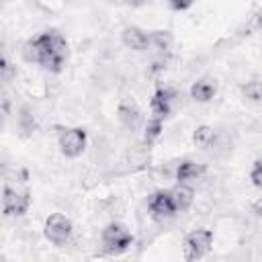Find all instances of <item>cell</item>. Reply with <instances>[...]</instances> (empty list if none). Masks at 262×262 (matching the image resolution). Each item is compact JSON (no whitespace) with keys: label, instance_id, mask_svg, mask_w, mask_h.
I'll return each mask as SVG.
<instances>
[{"label":"cell","instance_id":"1","mask_svg":"<svg viewBox=\"0 0 262 262\" xmlns=\"http://www.w3.org/2000/svg\"><path fill=\"white\" fill-rule=\"evenodd\" d=\"M23 57L29 63H37L47 72H61L68 59V43L55 29L43 31L23 45Z\"/></svg>","mask_w":262,"mask_h":262},{"label":"cell","instance_id":"2","mask_svg":"<svg viewBox=\"0 0 262 262\" xmlns=\"http://www.w3.org/2000/svg\"><path fill=\"white\" fill-rule=\"evenodd\" d=\"M102 248L108 254H121L125 250H129V246L133 244V233L123 225V223H108L102 229Z\"/></svg>","mask_w":262,"mask_h":262},{"label":"cell","instance_id":"3","mask_svg":"<svg viewBox=\"0 0 262 262\" xmlns=\"http://www.w3.org/2000/svg\"><path fill=\"white\" fill-rule=\"evenodd\" d=\"M31 207V192L29 190H20L16 186H10L8 182L2 188V213L6 217H18L25 215Z\"/></svg>","mask_w":262,"mask_h":262},{"label":"cell","instance_id":"4","mask_svg":"<svg viewBox=\"0 0 262 262\" xmlns=\"http://www.w3.org/2000/svg\"><path fill=\"white\" fill-rule=\"evenodd\" d=\"M211 246H213V231L211 229H205V227L194 229V231H190L184 237V244H182L184 258L186 260H201L203 256L209 254Z\"/></svg>","mask_w":262,"mask_h":262},{"label":"cell","instance_id":"5","mask_svg":"<svg viewBox=\"0 0 262 262\" xmlns=\"http://www.w3.org/2000/svg\"><path fill=\"white\" fill-rule=\"evenodd\" d=\"M43 233L53 246H66L72 239V233H74L72 221L61 213H53V215H49L45 219Z\"/></svg>","mask_w":262,"mask_h":262},{"label":"cell","instance_id":"6","mask_svg":"<svg viewBox=\"0 0 262 262\" xmlns=\"http://www.w3.org/2000/svg\"><path fill=\"white\" fill-rule=\"evenodd\" d=\"M147 211L149 215L156 219V221H164V219H170L178 213L174 201H172V194L170 190H156L149 199H147Z\"/></svg>","mask_w":262,"mask_h":262},{"label":"cell","instance_id":"7","mask_svg":"<svg viewBox=\"0 0 262 262\" xmlns=\"http://www.w3.org/2000/svg\"><path fill=\"white\" fill-rule=\"evenodd\" d=\"M86 147V131L82 127H72L59 133V149L66 158H78Z\"/></svg>","mask_w":262,"mask_h":262},{"label":"cell","instance_id":"8","mask_svg":"<svg viewBox=\"0 0 262 262\" xmlns=\"http://www.w3.org/2000/svg\"><path fill=\"white\" fill-rule=\"evenodd\" d=\"M176 98V92L170 88H158L149 98V111L154 117L168 119L172 115V102Z\"/></svg>","mask_w":262,"mask_h":262},{"label":"cell","instance_id":"9","mask_svg":"<svg viewBox=\"0 0 262 262\" xmlns=\"http://www.w3.org/2000/svg\"><path fill=\"white\" fill-rule=\"evenodd\" d=\"M117 117H119V123L127 131H137L143 123V115L133 100H121L117 106Z\"/></svg>","mask_w":262,"mask_h":262},{"label":"cell","instance_id":"10","mask_svg":"<svg viewBox=\"0 0 262 262\" xmlns=\"http://www.w3.org/2000/svg\"><path fill=\"white\" fill-rule=\"evenodd\" d=\"M121 39H123V45L133 49V51H145L151 47V41H149V33H145L143 29L139 27H125L123 33H121Z\"/></svg>","mask_w":262,"mask_h":262},{"label":"cell","instance_id":"11","mask_svg":"<svg viewBox=\"0 0 262 262\" xmlns=\"http://www.w3.org/2000/svg\"><path fill=\"white\" fill-rule=\"evenodd\" d=\"M205 172H207L205 164H199V162H192V160H184L176 168V180L188 184V182H194V180L203 178Z\"/></svg>","mask_w":262,"mask_h":262},{"label":"cell","instance_id":"12","mask_svg":"<svg viewBox=\"0 0 262 262\" xmlns=\"http://www.w3.org/2000/svg\"><path fill=\"white\" fill-rule=\"evenodd\" d=\"M217 94V84L211 78H201L190 86V98L194 102H209Z\"/></svg>","mask_w":262,"mask_h":262},{"label":"cell","instance_id":"13","mask_svg":"<svg viewBox=\"0 0 262 262\" xmlns=\"http://www.w3.org/2000/svg\"><path fill=\"white\" fill-rule=\"evenodd\" d=\"M170 194H172V201H174L178 213L188 211V209L192 207V203H194V190H192L188 184H184V182H178V184L170 190Z\"/></svg>","mask_w":262,"mask_h":262},{"label":"cell","instance_id":"14","mask_svg":"<svg viewBox=\"0 0 262 262\" xmlns=\"http://www.w3.org/2000/svg\"><path fill=\"white\" fill-rule=\"evenodd\" d=\"M162 131H164V119L151 115L147 119L145 127H143V139H145V143H154L162 135Z\"/></svg>","mask_w":262,"mask_h":262},{"label":"cell","instance_id":"15","mask_svg":"<svg viewBox=\"0 0 262 262\" xmlns=\"http://www.w3.org/2000/svg\"><path fill=\"white\" fill-rule=\"evenodd\" d=\"M192 141H194V145H199V147H211L213 141H215V131H213V127H209V125L196 127L194 133H192Z\"/></svg>","mask_w":262,"mask_h":262},{"label":"cell","instance_id":"16","mask_svg":"<svg viewBox=\"0 0 262 262\" xmlns=\"http://www.w3.org/2000/svg\"><path fill=\"white\" fill-rule=\"evenodd\" d=\"M242 94L246 98H250L252 102H262V82L258 80H250L242 86Z\"/></svg>","mask_w":262,"mask_h":262},{"label":"cell","instance_id":"17","mask_svg":"<svg viewBox=\"0 0 262 262\" xmlns=\"http://www.w3.org/2000/svg\"><path fill=\"white\" fill-rule=\"evenodd\" d=\"M149 41H151V47L166 49L170 45V33L168 31H154V33H149Z\"/></svg>","mask_w":262,"mask_h":262},{"label":"cell","instance_id":"18","mask_svg":"<svg viewBox=\"0 0 262 262\" xmlns=\"http://www.w3.org/2000/svg\"><path fill=\"white\" fill-rule=\"evenodd\" d=\"M18 123H20V129H23L25 133H31V131L35 129V119H33V115H31L27 108H23V111H20Z\"/></svg>","mask_w":262,"mask_h":262},{"label":"cell","instance_id":"19","mask_svg":"<svg viewBox=\"0 0 262 262\" xmlns=\"http://www.w3.org/2000/svg\"><path fill=\"white\" fill-rule=\"evenodd\" d=\"M250 180H252L254 186L262 188V158L254 162V166H252V170H250Z\"/></svg>","mask_w":262,"mask_h":262},{"label":"cell","instance_id":"20","mask_svg":"<svg viewBox=\"0 0 262 262\" xmlns=\"http://www.w3.org/2000/svg\"><path fill=\"white\" fill-rule=\"evenodd\" d=\"M0 70H2V80H4L6 84H8V82L14 78V74H16L14 68H12V63H10L6 57H2V61H0Z\"/></svg>","mask_w":262,"mask_h":262},{"label":"cell","instance_id":"21","mask_svg":"<svg viewBox=\"0 0 262 262\" xmlns=\"http://www.w3.org/2000/svg\"><path fill=\"white\" fill-rule=\"evenodd\" d=\"M168 4H170V8L172 10H186V8H190L192 4H194V0H168Z\"/></svg>","mask_w":262,"mask_h":262},{"label":"cell","instance_id":"22","mask_svg":"<svg viewBox=\"0 0 262 262\" xmlns=\"http://www.w3.org/2000/svg\"><path fill=\"white\" fill-rule=\"evenodd\" d=\"M252 211H254V215L262 217V196H260L258 201H254V205H252Z\"/></svg>","mask_w":262,"mask_h":262},{"label":"cell","instance_id":"23","mask_svg":"<svg viewBox=\"0 0 262 262\" xmlns=\"http://www.w3.org/2000/svg\"><path fill=\"white\" fill-rule=\"evenodd\" d=\"M121 2H125V4H129V6H139V4H143V0H121Z\"/></svg>","mask_w":262,"mask_h":262}]
</instances>
